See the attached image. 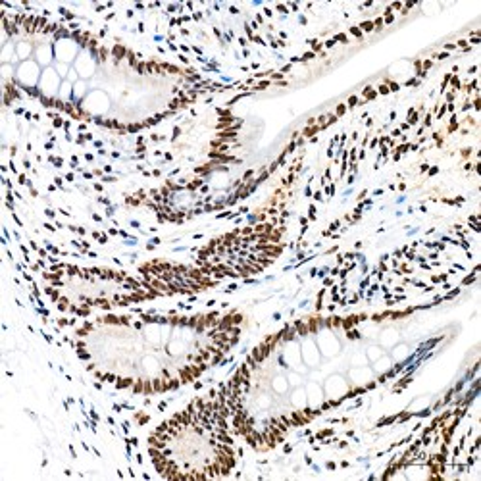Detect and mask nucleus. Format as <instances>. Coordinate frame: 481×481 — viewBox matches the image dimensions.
Here are the masks:
<instances>
[{
  "label": "nucleus",
  "mask_w": 481,
  "mask_h": 481,
  "mask_svg": "<svg viewBox=\"0 0 481 481\" xmlns=\"http://www.w3.org/2000/svg\"><path fill=\"white\" fill-rule=\"evenodd\" d=\"M325 395H327V398H339V396H343L344 393L348 391V385H346V381H344L341 375H331L327 381H325Z\"/></svg>",
  "instance_id": "1"
},
{
  "label": "nucleus",
  "mask_w": 481,
  "mask_h": 481,
  "mask_svg": "<svg viewBox=\"0 0 481 481\" xmlns=\"http://www.w3.org/2000/svg\"><path fill=\"white\" fill-rule=\"evenodd\" d=\"M300 356L304 360V364L310 368L318 366L320 364V350L314 341H304L302 346H300Z\"/></svg>",
  "instance_id": "2"
},
{
  "label": "nucleus",
  "mask_w": 481,
  "mask_h": 481,
  "mask_svg": "<svg viewBox=\"0 0 481 481\" xmlns=\"http://www.w3.org/2000/svg\"><path fill=\"white\" fill-rule=\"evenodd\" d=\"M41 89L46 94H54V92L60 89V75L58 71L52 68H46L43 77H41Z\"/></svg>",
  "instance_id": "3"
},
{
  "label": "nucleus",
  "mask_w": 481,
  "mask_h": 481,
  "mask_svg": "<svg viewBox=\"0 0 481 481\" xmlns=\"http://www.w3.org/2000/svg\"><path fill=\"white\" fill-rule=\"evenodd\" d=\"M18 77L25 85H35L39 81V68L35 62H23L18 69Z\"/></svg>",
  "instance_id": "4"
},
{
  "label": "nucleus",
  "mask_w": 481,
  "mask_h": 481,
  "mask_svg": "<svg viewBox=\"0 0 481 481\" xmlns=\"http://www.w3.org/2000/svg\"><path fill=\"white\" fill-rule=\"evenodd\" d=\"M371 377H373V371L368 366H358L350 369V379L354 385H366L371 381Z\"/></svg>",
  "instance_id": "5"
},
{
  "label": "nucleus",
  "mask_w": 481,
  "mask_h": 481,
  "mask_svg": "<svg viewBox=\"0 0 481 481\" xmlns=\"http://www.w3.org/2000/svg\"><path fill=\"white\" fill-rule=\"evenodd\" d=\"M320 346L323 350V354L327 356H333L337 350H339V341L329 333V331H323L320 335Z\"/></svg>",
  "instance_id": "6"
},
{
  "label": "nucleus",
  "mask_w": 481,
  "mask_h": 481,
  "mask_svg": "<svg viewBox=\"0 0 481 481\" xmlns=\"http://www.w3.org/2000/svg\"><path fill=\"white\" fill-rule=\"evenodd\" d=\"M75 50H77V46L73 45V43H69V41H60L58 46H56V54H58V58L62 60V64H64V62H69V60L75 56Z\"/></svg>",
  "instance_id": "7"
},
{
  "label": "nucleus",
  "mask_w": 481,
  "mask_h": 481,
  "mask_svg": "<svg viewBox=\"0 0 481 481\" xmlns=\"http://www.w3.org/2000/svg\"><path fill=\"white\" fill-rule=\"evenodd\" d=\"M306 393H308V404L310 406H320L321 404V400H323V389H320L316 383H312L308 389H306Z\"/></svg>",
  "instance_id": "8"
},
{
  "label": "nucleus",
  "mask_w": 481,
  "mask_h": 481,
  "mask_svg": "<svg viewBox=\"0 0 481 481\" xmlns=\"http://www.w3.org/2000/svg\"><path fill=\"white\" fill-rule=\"evenodd\" d=\"M398 339H400V335H398L396 329H385L381 333V344L383 346H395V344L398 343Z\"/></svg>",
  "instance_id": "9"
},
{
  "label": "nucleus",
  "mask_w": 481,
  "mask_h": 481,
  "mask_svg": "<svg viewBox=\"0 0 481 481\" xmlns=\"http://www.w3.org/2000/svg\"><path fill=\"white\" fill-rule=\"evenodd\" d=\"M272 387H274V391L277 395H285L289 391V381H287V377L277 375V377H274V381H272Z\"/></svg>",
  "instance_id": "10"
},
{
  "label": "nucleus",
  "mask_w": 481,
  "mask_h": 481,
  "mask_svg": "<svg viewBox=\"0 0 481 481\" xmlns=\"http://www.w3.org/2000/svg\"><path fill=\"white\" fill-rule=\"evenodd\" d=\"M408 352H410V348L406 344H395L393 346V360L400 362V360H404L408 356Z\"/></svg>",
  "instance_id": "11"
},
{
  "label": "nucleus",
  "mask_w": 481,
  "mask_h": 481,
  "mask_svg": "<svg viewBox=\"0 0 481 481\" xmlns=\"http://www.w3.org/2000/svg\"><path fill=\"white\" fill-rule=\"evenodd\" d=\"M385 354V350H383V346H369L366 350V358H368V362H375V360H379L381 356Z\"/></svg>",
  "instance_id": "12"
},
{
  "label": "nucleus",
  "mask_w": 481,
  "mask_h": 481,
  "mask_svg": "<svg viewBox=\"0 0 481 481\" xmlns=\"http://www.w3.org/2000/svg\"><path fill=\"white\" fill-rule=\"evenodd\" d=\"M50 58H52V50H50V46H41V48L37 50V60H39V64H48Z\"/></svg>",
  "instance_id": "13"
},
{
  "label": "nucleus",
  "mask_w": 481,
  "mask_h": 481,
  "mask_svg": "<svg viewBox=\"0 0 481 481\" xmlns=\"http://www.w3.org/2000/svg\"><path fill=\"white\" fill-rule=\"evenodd\" d=\"M391 366H393V360H391L389 356H385V354H383L379 360L373 362V369H375V371H385V369H389Z\"/></svg>",
  "instance_id": "14"
},
{
  "label": "nucleus",
  "mask_w": 481,
  "mask_h": 481,
  "mask_svg": "<svg viewBox=\"0 0 481 481\" xmlns=\"http://www.w3.org/2000/svg\"><path fill=\"white\" fill-rule=\"evenodd\" d=\"M29 52H31V46L27 45V43H22V45L18 46V56H20V58H27Z\"/></svg>",
  "instance_id": "15"
}]
</instances>
